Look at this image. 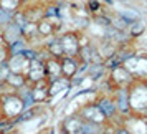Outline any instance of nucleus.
<instances>
[{
	"instance_id": "f257e3e1",
	"label": "nucleus",
	"mask_w": 147,
	"mask_h": 134,
	"mask_svg": "<svg viewBox=\"0 0 147 134\" xmlns=\"http://www.w3.org/2000/svg\"><path fill=\"white\" fill-rule=\"evenodd\" d=\"M129 104L132 116L144 118L147 113V81L134 80L129 86Z\"/></svg>"
},
{
	"instance_id": "f03ea898",
	"label": "nucleus",
	"mask_w": 147,
	"mask_h": 134,
	"mask_svg": "<svg viewBox=\"0 0 147 134\" xmlns=\"http://www.w3.org/2000/svg\"><path fill=\"white\" fill-rule=\"evenodd\" d=\"M25 103L17 94V91H7L0 96V116L10 121H17V118L23 113Z\"/></svg>"
},
{
	"instance_id": "7ed1b4c3",
	"label": "nucleus",
	"mask_w": 147,
	"mask_h": 134,
	"mask_svg": "<svg viewBox=\"0 0 147 134\" xmlns=\"http://www.w3.org/2000/svg\"><path fill=\"white\" fill-rule=\"evenodd\" d=\"M122 66L134 76V80L147 78V51H136L122 61Z\"/></svg>"
},
{
	"instance_id": "20e7f679",
	"label": "nucleus",
	"mask_w": 147,
	"mask_h": 134,
	"mask_svg": "<svg viewBox=\"0 0 147 134\" xmlns=\"http://www.w3.org/2000/svg\"><path fill=\"white\" fill-rule=\"evenodd\" d=\"M61 47H63V53L65 56H71V58H78L81 50V32L76 28L71 30H65L60 33Z\"/></svg>"
},
{
	"instance_id": "39448f33",
	"label": "nucleus",
	"mask_w": 147,
	"mask_h": 134,
	"mask_svg": "<svg viewBox=\"0 0 147 134\" xmlns=\"http://www.w3.org/2000/svg\"><path fill=\"white\" fill-rule=\"evenodd\" d=\"M76 113L80 114L83 121H86V122H93V124H101V126H106L107 122V118L104 116V113L101 111V108L98 106V103L96 99L94 101H89L86 104H81L78 109H76Z\"/></svg>"
},
{
	"instance_id": "423d86ee",
	"label": "nucleus",
	"mask_w": 147,
	"mask_h": 134,
	"mask_svg": "<svg viewBox=\"0 0 147 134\" xmlns=\"http://www.w3.org/2000/svg\"><path fill=\"white\" fill-rule=\"evenodd\" d=\"M134 76L122 65H117L114 68H109V73H107V83L109 86L116 89V88H129L132 85Z\"/></svg>"
},
{
	"instance_id": "0eeeda50",
	"label": "nucleus",
	"mask_w": 147,
	"mask_h": 134,
	"mask_svg": "<svg viewBox=\"0 0 147 134\" xmlns=\"http://www.w3.org/2000/svg\"><path fill=\"white\" fill-rule=\"evenodd\" d=\"M28 85H36L40 81L47 80V70H45V58L36 56L33 60H30V66H28L27 73H25ZM48 81V80H47Z\"/></svg>"
},
{
	"instance_id": "6e6552de",
	"label": "nucleus",
	"mask_w": 147,
	"mask_h": 134,
	"mask_svg": "<svg viewBox=\"0 0 147 134\" xmlns=\"http://www.w3.org/2000/svg\"><path fill=\"white\" fill-rule=\"evenodd\" d=\"M111 96L114 99L117 114L124 119L127 116H131V104H129V88H116L111 91Z\"/></svg>"
},
{
	"instance_id": "1a4fd4ad",
	"label": "nucleus",
	"mask_w": 147,
	"mask_h": 134,
	"mask_svg": "<svg viewBox=\"0 0 147 134\" xmlns=\"http://www.w3.org/2000/svg\"><path fill=\"white\" fill-rule=\"evenodd\" d=\"M96 103H98V106L101 108V111L104 113V116L107 118L109 122L114 121L116 118H121L117 114V109H116V104H114V99L111 96V93H98Z\"/></svg>"
},
{
	"instance_id": "9d476101",
	"label": "nucleus",
	"mask_w": 147,
	"mask_h": 134,
	"mask_svg": "<svg viewBox=\"0 0 147 134\" xmlns=\"http://www.w3.org/2000/svg\"><path fill=\"white\" fill-rule=\"evenodd\" d=\"M84 121L78 113L69 114L61 121V133L63 134H83Z\"/></svg>"
},
{
	"instance_id": "9b49d317",
	"label": "nucleus",
	"mask_w": 147,
	"mask_h": 134,
	"mask_svg": "<svg viewBox=\"0 0 147 134\" xmlns=\"http://www.w3.org/2000/svg\"><path fill=\"white\" fill-rule=\"evenodd\" d=\"M7 65H8V68H10V71L25 74L28 66H30V58H28L25 53H13V55H10Z\"/></svg>"
},
{
	"instance_id": "f8f14e48",
	"label": "nucleus",
	"mask_w": 147,
	"mask_h": 134,
	"mask_svg": "<svg viewBox=\"0 0 147 134\" xmlns=\"http://www.w3.org/2000/svg\"><path fill=\"white\" fill-rule=\"evenodd\" d=\"M0 33H2L3 41H5L7 45H12V43H15V41H18L20 38H23V32H22V28L18 27L17 23H13V20L10 22V23H7L5 27H2Z\"/></svg>"
},
{
	"instance_id": "ddd939ff",
	"label": "nucleus",
	"mask_w": 147,
	"mask_h": 134,
	"mask_svg": "<svg viewBox=\"0 0 147 134\" xmlns=\"http://www.w3.org/2000/svg\"><path fill=\"white\" fill-rule=\"evenodd\" d=\"M43 50L48 56H55V58H63L65 53H63V47H61V40H60V35H53L45 40L43 43Z\"/></svg>"
},
{
	"instance_id": "4468645a",
	"label": "nucleus",
	"mask_w": 147,
	"mask_h": 134,
	"mask_svg": "<svg viewBox=\"0 0 147 134\" xmlns=\"http://www.w3.org/2000/svg\"><path fill=\"white\" fill-rule=\"evenodd\" d=\"M71 89V80H68L65 76H60L53 81H48V93H50V98H55V96H60V94L66 93Z\"/></svg>"
},
{
	"instance_id": "2eb2a0df",
	"label": "nucleus",
	"mask_w": 147,
	"mask_h": 134,
	"mask_svg": "<svg viewBox=\"0 0 147 134\" xmlns=\"http://www.w3.org/2000/svg\"><path fill=\"white\" fill-rule=\"evenodd\" d=\"M126 33L129 35V38L134 40V41L142 38V37L147 33V22L144 20V17H140L137 20L131 22L129 27H127V30H126Z\"/></svg>"
},
{
	"instance_id": "dca6fc26",
	"label": "nucleus",
	"mask_w": 147,
	"mask_h": 134,
	"mask_svg": "<svg viewBox=\"0 0 147 134\" xmlns=\"http://www.w3.org/2000/svg\"><path fill=\"white\" fill-rule=\"evenodd\" d=\"M81 61L78 58H71V56H63L61 58V74L68 78V80H73L76 73H78V68H80Z\"/></svg>"
},
{
	"instance_id": "f3484780",
	"label": "nucleus",
	"mask_w": 147,
	"mask_h": 134,
	"mask_svg": "<svg viewBox=\"0 0 147 134\" xmlns=\"http://www.w3.org/2000/svg\"><path fill=\"white\" fill-rule=\"evenodd\" d=\"M45 70H47V80L48 81H53L56 78L63 76L61 74V58L47 56L45 58Z\"/></svg>"
},
{
	"instance_id": "a211bd4d",
	"label": "nucleus",
	"mask_w": 147,
	"mask_h": 134,
	"mask_svg": "<svg viewBox=\"0 0 147 134\" xmlns=\"http://www.w3.org/2000/svg\"><path fill=\"white\" fill-rule=\"evenodd\" d=\"M32 96H33L35 104H45L50 99V93H48V81H40L36 85H32Z\"/></svg>"
},
{
	"instance_id": "6ab92c4d",
	"label": "nucleus",
	"mask_w": 147,
	"mask_h": 134,
	"mask_svg": "<svg viewBox=\"0 0 147 134\" xmlns=\"http://www.w3.org/2000/svg\"><path fill=\"white\" fill-rule=\"evenodd\" d=\"M3 83H5V86H7L8 91H18L20 88H23L25 85H27V78H25V74L13 73V71H12Z\"/></svg>"
},
{
	"instance_id": "aec40b11",
	"label": "nucleus",
	"mask_w": 147,
	"mask_h": 134,
	"mask_svg": "<svg viewBox=\"0 0 147 134\" xmlns=\"http://www.w3.org/2000/svg\"><path fill=\"white\" fill-rule=\"evenodd\" d=\"M36 25H38V33H40V37L43 40H47V38L53 37V35H58L56 33V28H55V25H53V22H50L48 18H41Z\"/></svg>"
},
{
	"instance_id": "412c9836",
	"label": "nucleus",
	"mask_w": 147,
	"mask_h": 134,
	"mask_svg": "<svg viewBox=\"0 0 147 134\" xmlns=\"http://www.w3.org/2000/svg\"><path fill=\"white\" fill-rule=\"evenodd\" d=\"M23 5H25V0H0V7L10 12V14H15V12L22 10Z\"/></svg>"
},
{
	"instance_id": "4be33fe9",
	"label": "nucleus",
	"mask_w": 147,
	"mask_h": 134,
	"mask_svg": "<svg viewBox=\"0 0 147 134\" xmlns=\"http://www.w3.org/2000/svg\"><path fill=\"white\" fill-rule=\"evenodd\" d=\"M28 22H30V20H28L27 14L23 12V8H22V10H18V12H15V14H13V23H17V25H18L20 28H23V27H25V25L28 23Z\"/></svg>"
},
{
	"instance_id": "5701e85b",
	"label": "nucleus",
	"mask_w": 147,
	"mask_h": 134,
	"mask_svg": "<svg viewBox=\"0 0 147 134\" xmlns=\"http://www.w3.org/2000/svg\"><path fill=\"white\" fill-rule=\"evenodd\" d=\"M12 20H13V14H10V12H7V10H3V8L0 7V28L5 27Z\"/></svg>"
},
{
	"instance_id": "b1692460",
	"label": "nucleus",
	"mask_w": 147,
	"mask_h": 134,
	"mask_svg": "<svg viewBox=\"0 0 147 134\" xmlns=\"http://www.w3.org/2000/svg\"><path fill=\"white\" fill-rule=\"evenodd\" d=\"M8 58H10V50H8L7 43H3V45H0V65L7 63Z\"/></svg>"
},
{
	"instance_id": "393cba45",
	"label": "nucleus",
	"mask_w": 147,
	"mask_h": 134,
	"mask_svg": "<svg viewBox=\"0 0 147 134\" xmlns=\"http://www.w3.org/2000/svg\"><path fill=\"white\" fill-rule=\"evenodd\" d=\"M10 73H12V71H10L8 65L7 63H2V65H0V81H5Z\"/></svg>"
},
{
	"instance_id": "a878e982",
	"label": "nucleus",
	"mask_w": 147,
	"mask_h": 134,
	"mask_svg": "<svg viewBox=\"0 0 147 134\" xmlns=\"http://www.w3.org/2000/svg\"><path fill=\"white\" fill-rule=\"evenodd\" d=\"M113 134H132L131 129L126 124H119V126H114V133Z\"/></svg>"
},
{
	"instance_id": "bb28decb",
	"label": "nucleus",
	"mask_w": 147,
	"mask_h": 134,
	"mask_svg": "<svg viewBox=\"0 0 147 134\" xmlns=\"http://www.w3.org/2000/svg\"><path fill=\"white\" fill-rule=\"evenodd\" d=\"M36 134H53V129H41Z\"/></svg>"
},
{
	"instance_id": "cd10ccee",
	"label": "nucleus",
	"mask_w": 147,
	"mask_h": 134,
	"mask_svg": "<svg viewBox=\"0 0 147 134\" xmlns=\"http://www.w3.org/2000/svg\"><path fill=\"white\" fill-rule=\"evenodd\" d=\"M5 41H3V37H2V33H0V45H3Z\"/></svg>"
},
{
	"instance_id": "c85d7f7f",
	"label": "nucleus",
	"mask_w": 147,
	"mask_h": 134,
	"mask_svg": "<svg viewBox=\"0 0 147 134\" xmlns=\"http://www.w3.org/2000/svg\"><path fill=\"white\" fill-rule=\"evenodd\" d=\"M25 2H36V0H25Z\"/></svg>"
},
{
	"instance_id": "c756f323",
	"label": "nucleus",
	"mask_w": 147,
	"mask_h": 134,
	"mask_svg": "<svg viewBox=\"0 0 147 134\" xmlns=\"http://www.w3.org/2000/svg\"><path fill=\"white\" fill-rule=\"evenodd\" d=\"M146 81H147V78H146Z\"/></svg>"
},
{
	"instance_id": "7c9ffc66",
	"label": "nucleus",
	"mask_w": 147,
	"mask_h": 134,
	"mask_svg": "<svg viewBox=\"0 0 147 134\" xmlns=\"http://www.w3.org/2000/svg\"><path fill=\"white\" fill-rule=\"evenodd\" d=\"M0 30H2V28H0Z\"/></svg>"
}]
</instances>
